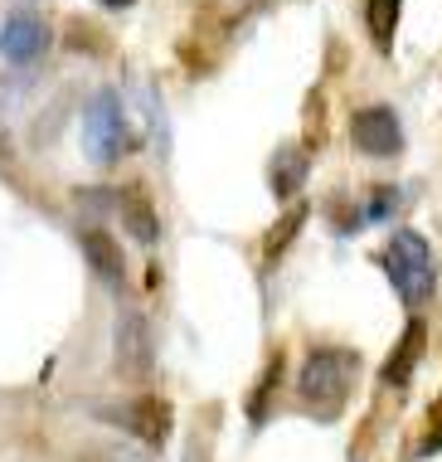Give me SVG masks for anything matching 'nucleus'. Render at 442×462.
<instances>
[{
	"mask_svg": "<svg viewBox=\"0 0 442 462\" xmlns=\"http://www.w3.org/2000/svg\"><path fill=\"white\" fill-rule=\"evenodd\" d=\"M83 152H87V161H97V166H112L117 156L132 152V127H126L122 97L112 88H103L83 112Z\"/></svg>",
	"mask_w": 442,
	"mask_h": 462,
	"instance_id": "nucleus-3",
	"label": "nucleus"
},
{
	"mask_svg": "<svg viewBox=\"0 0 442 462\" xmlns=\"http://www.w3.org/2000/svg\"><path fill=\"white\" fill-rule=\"evenodd\" d=\"M350 142H355L360 156H399L403 152V122L389 103H370L355 107L350 117Z\"/></svg>",
	"mask_w": 442,
	"mask_h": 462,
	"instance_id": "nucleus-5",
	"label": "nucleus"
},
{
	"mask_svg": "<svg viewBox=\"0 0 442 462\" xmlns=\"http://www.w3.org/2000/svg\"><path fill=\"white\" fill-rule=\"evenodd\" d=\"M399 15H403V0H370L364 5V20H370V40L374 49H394V30H399Z\"/></svg>",
	"mask_w": 442,
	"mask_h": 462,
	"instance_id": "nucleus-12",
	"label": "nucleus"
},
{
	"mask_svg": "<svg viewBox=\"0 0 442 462\" xmlns=\"http://www.w3.org/2000/svg\"><path fill=\"white\" fill-rule=\"evenodd\" d=\"M307 171H311V156L301 146H277L272 161H268V185L277 199H292L301 185H307Z\"/></svg>",
	"mask_w": 442,
	"mask_h": 462,
	"instance_id": "nucleus-11",
	"label": "nucleus"
},
{
	"mask_svg": "<svg viewBox=\"0 0 442 462\" xmlns=\"http://www.w3.org/2000/svg\"><path fill=\"white\" fill-rule=\"evenodd\" d=\"M423 346H428V327H423L419 317H409V327H403L399 346H394V356L384 360V370H379V380H384L389 390H409L413 370H419V360H423Z\"/></svg>",
	"mask_w": 442,
	"mask_h": 462,
	"instance_id": "nucleus-9",
	"label": "nucleus"
},
{
	"mask_svg": "<svg viewBox=\"0 0 442 462\" xmlns=\"http://www.w3.org/2000/svg\"><path fill=\"white\" fill-rule=\"evenodd\" d=\"M355 370H360V356L345 351V346H316V351H307V360L297 370L301 409L321 423H336L350 390H355Z\"/></svg>",
	"mask_w": 442,
	"mask_h": 462,
	"instance_id": "nucleus-1",
	"label": "nucleus"
},
{
	"mask_svg": "<svg viewBox=\"0 0 442 462\" xmlns=\"http://www.w3.org/2000/svg\"><path fill=\"white\" fill-rule=\"evenodd\" d=\"M44 49H49V24L40 15H30V10H15L5 20V30H0V54L10 64H34Z\"/></svg>",
	"mask_w": 442,
	"mask_h": 462,
	"instance_id": "nucleus-6",
	"label": "nucleus"
},
{
	"mask_svg": "<svg viewBox=\"0 0 442 462\" xmlns=\"http://www.w3.org/2000/svg\"><path fill=\"white\" fill-rule=\"evenodd\" d=\"M185 462H209V453H205V448H189V453H185Z\"/></svg>",
	"mask_w": 442,
	"mask_h": 462,
	"instance_id": "nucleus-17",
	"label": "nucleus"
},
{
	"mask_svg": "<svg viewBox=\"0 0 442 462\" xmlns=\"http://www.w3.org/2000/svg\"><path fill=\"white\" fill-rule=\"evenodd\" d=\"M277 374H282V356H272V360H268V370H262L258 390H253V399H248V414H253V419H262V399H272V390H277Z\"/></svg>",
	"mask_w": 442,
	"mask_h": 462,
	"instance_id": "nucleus-13",
	"label": "nucleus"
},
{
	"mask_svg": "<svg viewBox=\"0 0 442 462\" xmlns=\"http://www.w3.org/2000/svg\"><path fill=\"white\" fill-rule=\"evenodd\" d=\"M107 419L122 423L132 439H142L151 453H156V448H166L170 429H175V414H170V404H166L161 394H136V399H126V404L107 409Z\"/></svg>",
	"mask_w": 442,
	"mask_h": 462,
	"instance_id": "nucleus-4",
	"label": "nucleus"
},
{
	"mask_svg": "<svg viewBox=\"0 0 442 462\" xmlns=\"http://www.w3.org/2000/svg\"><path fill=\"white\" fill-rule=\"evenodd\" d=\"M117 365L126 380H146L151 374V327L142 311H126L117 327Z\"/></svg>",
	"mask_w": 442,
	"mask_h": 462,
	"instance_id": "nucleus-8",
	"label": "nucleus"
},
{
	"mask_svg": "<svg viewBox=\"0 0 442 462\" xmlns=\"http://www.w3.org/2000/svg\"><path fill=\"white\" fill-rule=\"evenodd\" d=\"M97 5H107V10H126L132 0H97Z\"/></svg>",
	"mask_w": 442,
	"mask_h": 462,
	"instance_id": "nucleus-18",
	"label": "nucleus"
},
{
	"mask_svg": "<svg viewBox=\"0 0 442 462\" xmlns=\"http://www.w3.org/2000/svg\"><path fill=\"white\" fill-rule=\"evenodd\" d=\"M297 224H307V209H287V215H282V224H277V239L268 244V258H277L287 244L297 239Z\"/></svg>",
	"mask_w": 442,
	"mask_h": 462,
	"instance_id": "nucleus-15",
	"label": "nucleus"
},
{
	"mask_svg": "<svg viewBox=\"0 0 442 462\" xmlns=\"http://www.w3.org/2000/svg\"><path fill=\"white\" fill-rule=\"evenodd\" d=\"M78 244H83V258H87V268L97 273L103 282H112V287H122V278H126V258H122V244L112 239L107 229H97V224H87V229L78 234Z\"/></svg>",
	"mask_w": 442,
	"mask_h": 462,
	"instance_id": "nucleus-10",
	"label": "nucleus"
},
{
	"mask_svg": "<svg viewBox=\"0 0 442 462\" xmlns=\"http://www.w3.org/2000/svg\"><path fill=\"white\" fill-rule=\"evenodd\" d=\"M419 453H423V457H433V453H442V394H437V404L428 409V433H423Z\"/></svg>",
	"mask_w": 442,
	"mask_h": 462,
	"instance_id": "nucleus-16",
	"label": "nucleus"
},
{
	"mask_svg": "<svg viewBox=\"0 0 442 462\" xmlns=\"http://www.w3.org/2000/svg\"><path fill=\"white\" fill-rule=\"evenodd\" d=\"M379 268H384V278L394 282V292L409 307H423L433 297V248H428L423 234L394 229L384 254H379Z\"/></svg>",
	"mask_w": 442,
	"mask_h": 462,
	"instance_id": "nucleus-2",
	"label": "nucleus"
},
{
	"mask_svg": "<svg viewBox=\"0 0 442 462\" xmlns=\"http://www.w3.org/2000/svg\"><path fill=\"white\" fill-rule=\"evenodd\" d=\"M112 209H117L122 229L132 234L136 244L151 248L161 239V215H156V205H151V195L142 190V185H122V190L112 195Z\"/></svg>",
	"mask_w": 442,
	"mask_h": 462,
	"instance_id": "nucleus-7",
	"label": "nucleus"
},
{
	"mask_svg": "<svg viewBox=\"0 0 442 462\" xmlns=\"http://www.w3.org/2000/svg\"><path fill=\"white\" fill-rule=\"evenodd\" d=\"M399 185H379V190L370 195V205H364V219H389L399 209Z\"/></svg>",
	"mask_w": 442,
	"mask_h": 462,
	"instance_id": "nucleus-14",
	"label": "nucleus"
}]
</instances>
